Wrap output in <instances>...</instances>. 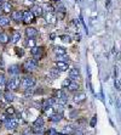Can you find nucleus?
Returning a JSON list of instances; mask_svg holds the SVG:
<instances>
[{"instance_id": "33", "label": "nucleus", "mask_w": 121, "mask_h": 135, "mask_svg": "<svg viewBox=\"0 0 121 135\" xmlns=\"http://www.w3.org/2000/svg\"><path fill=\"white\" fill-rule=\"evenodd\" d=\"M60 39L63 40V41H65V43H69V41H70V37L69 35H60Z\"/></svg>"}, {"instance_id": "43", "label": "nucleus", "mask_w": 121, "mask_h": 135, "mask_svg": "<svg viewBox=\"0 0 121 135\" xmlns=\"http://www.w3.org/2000/svg\"><path fill=\"white\" fill-rule=\"evenodd\" d=\"M1 4H3V0H0V5H1Z\"/></svg>"}, {"instance_id": "13", "label": "nucleus", "mask_w": 121, "mask_h": 135, "mask_svg": "<svg viewBox=\"0 0 121 135\" xmlns=\"http://www.w3.org/2000/svg\"><path fill=\"white\" fill-rule=\"evenodd\" d=\"M85 99H86V95H85V93H77V94H75L74 95V101L77 103L82 102V101H85Z\"/></svg>"}, {"instance_id": "29", "label": "nucleus", "mask_w": 121, "mask_h": 135, "mask_svg": "<svg viewBox=\"0 0 121 135\" xmlns=\"http://www.w3.org/2000/svg\"><path fill=\"white\" fill-rule=\"evenodd\" d=\"M33 93H34V88H27L25 89V96H28V95H33Z\"/></svg>"}, {"instance_id": "39", "label": "nucleus", "mask_w": 121, "mask_h": 135, "mask_svg": "<svg viewBox=\"0 0 121 135\" xmlns=\"http://www.w3.org/2000/svg\"><path fill=\"white\" fill-rule=\"evenodd\" d=\"M55 37H56V35H55V34H53V33H52V34L50 35V38H51V40H53V39H55Z\"/></svg>"}, {"instance_id": "18", "label": "nucleus", "mask_w": 121, "mask_h": 135, "mask_svg": "<svg viewBox=\"0 0 121 135\" xmlns=\"http://www.w3.org/2000/svg\"><path fill=\"white\" fill-rule=\"evenodd\" d=\"M53 51H55L56 55H65L67 54V50L64 48H62V46H55Z\"/></svg>"}, {"instance_id": "40", "label": "nucleus", "mask_w": 121, "mask_h": 135, "mask_svg": "<svg viewBox=\"0 0 121 135\" xmlns=\"http://www.w3.org/2000/svg\"><path fill=\"white\" fill-rule=\"evenodd\" d=\"M1 96H3V91H1V89H0V99H1Z\"/></svg>"}, {"instance_id": "21", "label": "nucleus", "mask_w": 121, "mask_h": 135, "mask_svg": "<svg viewBox=\"0 0 121 135\" xmlns=\"http://www.w3.org/2000/svg\"><path fill=\"white\" fill-rule=\"evenodd\" d=\"M8 23H10V18L7 16H0V27L7 26Z\"/></svg>"}, {"instance_id": "31", "label": "nucleus", "mask_w": 121, "mask_h": 135, "mask_svg": "<svg viewBox=\"0 0 121 135\" xmlns=\"http://www.w3.org/2000/svg\"><path fill=\"white\" fill-rule=\"evenodd\" d=\"M5 83H6V79H5L4 74H0V87H4Z\"/></svg>"}, {"instance_id": "10", "label": "nucleus", "mask_w": 121, "mask_h": 135, "mask_svg": "<svg viewBox=\"0 0 121 135\" xmlns=\"http://www.w3.org/2000/svg\"><path fill=\"white\" fill-rule=\"evenodd\" d=\"M25 34L28 38H35L38 35V31H36V28L34 27H28L25 29Z\"/></svg>"}, {"instance_id": "27", "label": "nucleus", "mask_w": 121, "mask_h": 135, "mask_svg": "<svg viewBox=\"0 0 121 135\" xmlns=\"http://www.w3.org/2000/svg\"><path fill=\"white\" fill-rule=\"evenodd\" d=\"M63 133H64V134H73V133H74L73 127L72 125H65L64 129H63Z\"/></svg>"}, {"instance_id": "1", "label": "nucleus", "mask_w": 121, "mask_h": 135, "mask_svg": "<svg viewBox=\"0 0 121 135\" xmlns=\"http://www.w3.org/2000/svg\"><path fill=\"white\" fill-rule=\"evenodd\" d=\"M35 83H36L35 78L32 77V76L24 77L23 79L21 80V85L23 87V89H27V88H33L34 85H35Z\"/></svg>"}, {"instance_id": "15", "label": "nucleus", "mask_w": 121, "mask_h": 135, "mask_svg": "<svg viewBox=\"0 0 121 135\" xmlns=\"http://www.w3.org/2000/svg\"><path fill=\"white\" fill-rule=\"evenodd\" d=\"M79 84L76 83V82H70V84H69L68 85V90L69 91H77V90H79Z\"/></svg>"}, {"instance_id": "17", "label": "nucleus", "mask_w": 121, "mask_h": 135, "mask_svg": "<svg viewBox=\"0 0 121 135\" xmlns=\"http://www.w3.org/2000/svg\"><path fill=\"white\" fill-rule=\"evenodd\" d=\"M4 97H5V100H6L7 102H12V101L15 100V95H13V94H12L10 90H7V91L5 93V94H4Z\"/></svg>"}, {"instance_id": "3", "label": "nucleus", "mask_w": 121, "mask_h": 135, "mask_svg": "<svg viewBox=\"0 0 121 135\" xmlns=\"http://www.w3.org/2000/svg\"><path fill=\"white\" fill-rule=\"evenodd\" d=\"M38 65L39 63H38V60L36 59H29L23 63V68L25 71H33V69H35L38 67Z\"/></svg>"}, {"instance_id": "42", "label": "nucleus", "mask_w": 121, "mask_h": 135, "mask_svg": "<svg viewBox=\"0 0 121 135\" xmlns=\"http://www.w3.org/2000/svg\"><path fill=\"white\" fill-rule=\"evenodd\" d=\"M52 1H55V3H59V0H52Z\"/></svg>"}, {"instance_id": "20", "label": "nucleus", "mask_w": 121, "mask_h": 135, "mask_svg": "<svg viewBox=\"0 0 121 135\" xmlns=\"http://www.w3.org/2000/svg\"><path fill=\"white\" fill-rule=\"evenodd\" d=\"M8 40H10V37H8L6 33H4V32L0 33V43L6 44V43H8Z\"/></svg>"}, {"instance_id": "14", "label": "nucleus", "mask_w": 121, "mask_h": 135, "mask_svg": "<svg viewBox=\"0 0 121 135\" xmlns=\"http://www.w3.org/2000/svg\"><path fill=\"white\" fill-rule=\"evenodd\" d=\"M1 9H3V11L6 12V13H8V12L12 11V5L10 4V3H7V1H3V4H1Z\"/></svg>"}, {"instance_id": "11", "label": "nucleus", "mask_w": 121, "mask_h": 135, "mask_svg": "<svg viewBox=\"0 0 121 135\" xmlns=\"http://www.w3.org/2000/svg\"><path fill=\"white\" fill-rule=\"evenodd\" d=\"M30 11L34 13V16H41L42 15V12H44V10H42V8L41 6H39V5H34L32 9H30Z\"/></svg>"}, {"instance_id": "5", "label": "nucleus", "mask_w": 121, "mask_h": 135, "mask_svg": "<svg viewBox=\"0 0 121 135\" xmlns=\"http://www.w3.org/2000/svg\"><path fill=\"white\" fill-rule=\"evenodd\" d=\"M17 125H18V120H17L16 118H10L8 117L7 120L5 122V127L7 128V129H16Z\"/></svg>"}, {"instance_id": "28", "label": "nucleus", "mask_w": 121, "mask_h": 135, "mask_svg": "<svg viewBox=\"0 0 121 135\" xmlns=\"http://www.w3.org/2000/svg\"><path fill=\"white\" fill-rule=\"evenodd\" d=\"M25 44H27V45H28L30 49L35 46V41H34V39H33V38H28V40H27V43H25Z\"/></svg>"}, {"instance_id": "41", "label": "nucleus", "mask_w": 121, "mask_h": 135, "mask_svg": "<svg viewBox=\"0 0 121 135\" xmlns=\"http://www.w3.org/2000/svg\"><path fill=\"white\" fill-rule=\"evenodd\" d=\"M1 12H3V9H1V6H0V16H1Z\"/></svg>"}, {"instance_id": "7", "label": "nucleus", "mask_w": 121, "mask_h": 135, "mask_svg": "<svg viewBox=\"0 0 121 135\" xmlns=\"http://www.w3.org/2000/svg\"><path fill=\"white\" fill-rule=\"evenodd\" d=\"M22 18H23V12H22V11H20V10L11 11V20L16 21V22H20Z\"/></svg>"}, {"instance_id": "2", "label": "nucleus", "mask_w": 121, "mask_h": 135, "mask_svg": "<svg viewBox=\"0 0 121 135\" xmlns=\"http://www.w3.org/2000/svg\"><path fill=\"white\" fill-rule=\"evenodd\" d=\"M21 85V79L18 78V77H15V78H11V79L7 82V84H6V87H7V90H16V89H18Z\"/></svg>"}, {"instance_id": "23", "label": "nucleus", "mask_w": 121, "mask_h": 135, "mask_svg": "<svg viewBox=\"0 0 121 135\" xmlns=\"http://www.w3.org/2000/svg\"><path fill=\"white\" fill-rule=\"evenodd\" d=\"M8 73L10 74H18L20 73V67L16 66V65L15 66H11V67L8 68Z\"/></svg>"}, {"instance_id": "45", "label": "nucleus", "mask_w": 121, "mask_h": 135, "mask_svg": "<svg viewBox=\"0 0 121 135\" xmlns=\"http://www.w3.org/2000/svg\"><path fill=\"white\" fill-rule=\"evenodd\" d=\"M57 135H65V134H57Z\"/></svg>"}, {"instance_id": "30", "label": "nucleus", "mask_w": 121, "mask_h": 135, "mask_svg": "<svg viewBox=\"0 0 121 135\" xmlns=\"http://www.w3.org/2000/svg\"><path fill=\"white\" fill-rule=\"evenodd\" d=\"M57 11H59V12H62V13H64L65 12V8L63 6V5L60 4V3H58V6H57Z\"/></svg>"}, {"instance_id": "44", "label": "nucleus", "mask_w": 121, "mask_h": 135, "mask_svg": "<svg viewBox=\"0 0 121 135\" xmlns=\"http://www.w3.org/2000/svg\"><path fill=\"white\" fill-rule=\"evenodd\" d=\"M77 1H79V3H81V1H82V0H77Z\"/></svg>"}, {"instance_id": "9", "label": "nucleus", "mask_w": 121, "mask_h": 135, "mask_svg": "<svg viewBox=\"0 0 121 135\" xmlns=\"http://www.w3.org/2000/svg\"><path fill=\"white\" fill-rule=\"evenodd\" d=\"M69 78L72 80H77L80 78V72L77 68H72L70 71H69Z\"/></svg>"}, {"instance_id": "22", "label": "nucleus", "mask_w": 121, "mask_h": 135, "mask_svg": "<svg viewBox=\"0 0 121 135\" xmlns=\"http://www.w3.org/2000/svg\"><path fill=\"white\" fill-rule=\"evenodd\" d=\"M20 39H21V33L20 32H13V34H12V37H11V41H12V43L16 44Z\"/></svg>"}, {"instance_id": "16", "label": "nucleus", "mask_w": 121, "mask_h": 135, "mask_svg": "<svg viewBox=\"0 0 121 135\" xmlns=\"http://www.w3.org/2000/svg\"><path fill=\"white\" fill-rule=\"evenodd\" d=\"M48 77L52 78V79H56V78L59 77V71L57 68H53V69H51V71L48 72Z\"/></svg>"}, {"instance_id": "26", "label": "nucleus", "mask_w": 121, "mask_h": 135, "mask_svg": "<svg viewBox=\"0 0 121 135\" xmlns=\"http://www.w3.org/2000/svg\"><path fill=\"white\" fill-rule=\"evenodd\" d=\"M34 127H44V119L41 118V117H39L34 122Z\"/></svg>"}, {"instance_id": "25", "label": "nucleus", "mask_w": 121, "mask_h": 135, "mask_svg": "<svg viewBox=\"0 0 121 135\" xmlns=\"http://www.w3.org/2000/svg\"><path fill=\"white\" fill-rule=\"evenodd\" d=\"M5 113L7 116H10V117H12V116H15V113H16V111H15V108L13 107H6V110H5Z\"/></svg>"}, {"instance_id": "8", "label": "nucleus", "mask_w": 121, "mask_h": 135, "mask_svg": "<svg viewBox=\"0 0 121 135\" xmlns=\"http://www.w3.org/2000/svg\"><path fill=\"white\" fill-rule=\"evenodd\" d=\"M42 49L41 48H38V46H34V48H32V50H30V54H32L34 57H35L36 60H40V57L42 56Z\"/></svg>"}, {"instance_id": "24", "label": "nucleus", "mask_w": 121, "mask_h": 135, "mask_svg": "<svg viewBox=\"0 0 121 135\" xmlns=\"http://www.w3.org/2000/svg\"><path fill=\"white\" fill-rule=\"evenodd\" d=\"M56 60L57 61H63V62H69V57L65 55H56Z\"/></svg>"}, {"instance_id": "4", "label": "nucleus", "mask_w": 121, "mask_h": 135, "mask_svg": "<svg viewBox=\"0 0 121 135\" xmlns=\"http://www.w3.org/2000/svg\"><path fill=\"white\" fill-rule=\"evenodd\" d=\"M34 17H35L34 16V13H33L30 10H27V11L23 12V18H22V20H23V22L25 24H29L34 21Z\"/></svg>"}, {"instance_id": "36", "label": "nucleus", "mask_w": 121, "mask_h": 135, "mask_svg": "<svg viewBox=\"0 0 121 135\" xmlns=\"http://www.w3.org/2000/svg\"><path fill=\"white\" fill-rule=\"evenodd\" d=\"M46 134L47 135H57V131L55 130V129H48Z\"/></svg>"}, {"instance_id": "12", "label": "nucleus", "mask_w": 121, "mask_h": 135, "mask_svg": "<svg viewBox=\"0 0 121 135\" xmlns=\"http://www.w3.org/2000/svg\"><path fill=\"white\" fill-rule=\"evenodd\" d=\"M45 20H46V22L50 24H53L56 23V16H55V13L53 12H47V15H46V17H45Z\"/></svg>"}, {"instance_id": "35", "label": "nucleus", "mask_w": 121, "mask_h": 135, "mask_svg": "<svg viewBox=\"0 0 121 135\" xmlns=\"http://www.w3.org/2000/svg\"><path fill=\"white\" fill-rule=\"evenodd\" d=\"M46 11H47V12H53V11H55V9H53V6H52V5H46Z\"/></svg>"}, {"instance_id": "34", "label": "nucleus", "mask_w": 121, "mask_h": 135, "mask_svg": "<svg viewBox=\"0 0 121 135\" xmlns=\"http://www.w3.org/2000/svg\"><path fill=\"white\" fill-rule=\"evenodd\" d=\"M70 82H72V79H70V78H67V79H65L64 82H63L62 87H63V88H64V87H68L69 84H70Z\"/></svg>"}, {"instance_id": "6", "label": "nucleus", "mask_w": 121, "mask_h": 135, "mask_svg": "<svg viewBox=\"0 0 121 135\" xmlns=\"http://www.w3.org/2000/svg\"><path fill=\"white\" fill-rule=\"evenodd\" d=\"M55 67H56L59 72L68 71V63H67V62H63V61H56V62H55Z\"/></svg>"}, {"instance_id": "37", "label": "nucleus", "mask_w": 121, "mask_h": 135, "mask_svg": "<svg viewBox=\"0 0 121 135\" xmlns=\"http://www.w3.org/2000/svg\"><path fill=\"white\" fill-rule=\"evenodd\" d=\"M96 120H97V116H94L91 120V127H94V124H96Z\"/></svg>"}, {"instance_id": "38", "label": "nucleus", "mask_w": 121, "mask_h": 135, "mask_svg": "<svg viewBox=\"0 0 121 135\" xmlns=\"http://www.w3.org/2000/svg\"><path fill=\"white\" fill-rule=\"evenodd\" d=\"M73 135H84V133L80 131V130H76V131H74V133H73Z\"/></svg>"}, {"instance_id": "32", "label": "nucleus", "mask_w": 121, "mask_h": 135, "mask_svg": "<svg viewBox=\"0 0 121 135\" xmlns=\"http://www.w3.org/2000/svg\"><path fill=\"white\" fill-rule=\"evenodd\" d=\"M7 118H8V117L6 115H4V113H1V115H0V122H4V123H5V122L7 120Z\"/></svg>"}, {"instance_id": "19", "label": "nucleus", "mask_w": 121, "mask_h": 135, "mask_svg": "<svg viewBox=\"0 0 121 135\" xmlns=\"http://www.w3.org/2000/svg\"><path fill=\"white\" fill-rule=\"evenodd\" d=\"M50 119L52 120V122H55V123H57V122H59L60 119H62V113H53V115L50 116Z\"/></svg>"}]
</instances>
